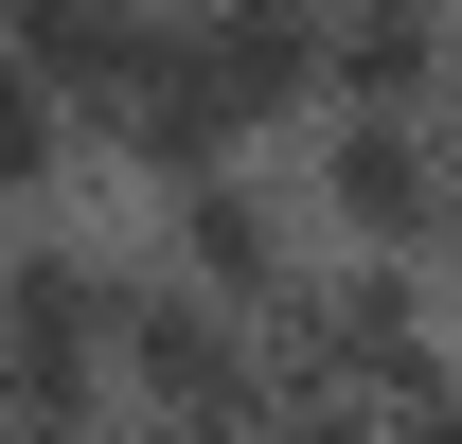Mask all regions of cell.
<instances>
[{"label":"cell","mask_w":462,"mask_h":444,"mask_svg":"<svg viewBox=\"0 0 462 444\" xmlns=\"http://www.w3.org/2000/svg\"><path fill=\"white\" fill-rule=\"evenodd\" d=\"M302 356V374H338V391H427V374H462V284H445V249H338L320 231V267L285 284V320H267Z\"/></svg>","instance_id":"6da1fadb"},{"label":"cell","mask_w":462,"mask_h":444,"mask_svg":"<svg viewBox=\"0 0 462 444\" xmlns=\"http://www.w3.org/2000/svg\"><path fill=\"white\" fill-rule=\"evenodd\" d=\"M125 409H161V427H267V391H285V338L214 302L196 267H125V338H107Z\"/></svg>","instance_id":"7a4b0ae2"},{"label":"cell","mask_w":462,"mask_h":444,"mask_svg":"<svg viewBox=\"0 0 462 444\" xmlns=\"http://www.w3.org/2000/svg\"><path fill=\"white\" fill-rule=\"evenodd\" d=\"M161 267H196L214 302H249V320H285V284L320 267V196H302L285 143H214V161L161 178Z\"/></svg>","instance_id":"3957f363"},{"label":"cell","mask_w":462,"mask_h":444,"mask_svg":"<svg viewBox=\"0 0 462 444\" xmlns=\"http://www.w3.org/2000/svg\"><path fill=\"white\" fill-rule=\"evenodd\" d=\"M302 196L338 249H445L462 214V161H445V107H302Z\"/></svg>","instance_id":"277c9868"},{"label":"cell","mask_w":462,"mask_h":444,"mask_svg":"<svg viewBox=\"0 0 462 444\" xmlns=\"http://www.w3.org/2000/svg\"><path fill=\"white\" fill-rule=\"evenodd\" d=\"M462 0H320V107H445Z\"/></svg>","instance_id":"5b68a950"},{"label":"cell","mask_w":462,"mask_h":444,"mask_svg":"<svg viewBox=\"0 0 462 444\" xmlns=\"http://www.w3.org/2000/svg\"><path fill=\"white\" fill-rule=\"evenodd\" d=\"M71 178H89V107H71L54 71H36L18 36H0V196L36 214V196H71Z\"/></svg>","instance_id":"8992f818"},{"label":"cell","mask_w":462,"mask_h":444,"mask_svg":"<svg viewBox=\"0 0 462 444\" xmlns=\"http://www.w3.org/2000/svg\"><path fill=\"white\" fill-rule=\"evenodd\" d=\"M445 161H462V71H445Z\"/></svg>","instance_id":"52a82bcc"},{"label":"cell","mask_w":462,"mask_h":444,"mask_svg":"<svg viewBox=\"0 0 462 444\" xmlns=\"http://www.w3.org/2000/svg\"><path fill=\"white\" fill-rule=\"evenodd\" d=\"M445 284H462V214H445Z\"/></svg>","instance_id":"ba28073f"}]
</instances>
